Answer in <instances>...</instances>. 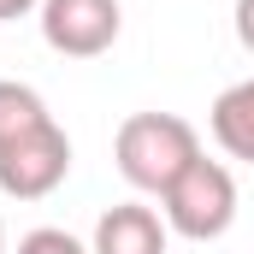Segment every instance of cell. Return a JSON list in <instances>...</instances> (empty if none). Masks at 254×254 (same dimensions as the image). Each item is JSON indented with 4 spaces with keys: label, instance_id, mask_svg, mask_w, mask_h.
Returning a JSON list of instances; mask_svg holds the SVG:
<instances>
[{
    "label": "cell",
    "instance_id": "cell-4",
    "mask_svg": "<svg viewBox=\"0 0 254 254\" xmlns=\"http://www.w3.org/2000/svg\"><path fill=\"white\" fill-rule=\"evenodd\" d=\"M36 18H42V42L65 60H101L125 30L119 0H42Z\"/></svg>",
    "mask_w": 254,
    "mask_h": 254
},
{
    "label": "cell",
    "instance_id": "cell-7",
    "mask_svg": "<svg viewBox=\"0 0 254 254\" xmlns=\"http://www.w3.org/2000/svg\"><path fill=\"white\" fill-rule=\"evenodd\" d=\"M42 125H54L48 101H42L30 83L0 77V142H18V136H30V130H42Z\"/></svg>",
    "mask_w": 254,
    "mask_h": 254
},
{
    "label": "cell",
    "instance_id": "cell-10",
    "mask_svg": "<svg viewBox=\"0 0 254 254\" xmlns=\"http://www.w3.org/2000/svg\"><path fill=\"white\" fill-rule=\"evenodd\" d=\"M42 0H0V24H12V18H30Z\"/></svg>",
    "mask_w": 254,
    "mask_h": 254
},
{
    "label": "cell",
    "instance_id": "cell-2",
    "mask_svg": "<svg viewBox=\"0 0 254 254\" xmlns=\"http://www.w3.org/2000/svg\"><path fill=\"white\" fill-rule=\"evenodd\" d=\"M160 219L190 237V243H219L231 225H237V178L219 166V160H195L190 172L160 195Z\"/></svg>",
    "mask_w": 254,
    "mask_h": 254
},
{
    "label": "cell",
    "instance_id": "cell-6",
    "mask_svg": "<svg viewBox=\"0 0 254 254\" xmlns=\"http://www.w3.org/2000/svg\"><path fill=\"white\" fill-rule=\"evenodd\" d=\"M207 130H213V142H219L231 160L254 166V77L219 89V101H213V113H207Z\"/></svg>",
    "mask_w": 254,
    "mask_h": 254
},
{
    "label": "cell",
    "instance_id": "cell-9",
    "mask_svg": "<svg viewBox=\"0 0 254 254\" xmlns=\"http://www.w3.org/2000/svg\"><path fill=\"white\" fill-rule=\"evenodd\" d=\"M231 18H237V42L254 54V0H237V12H231Z\"/></svg>",
    "mask_w": 254,
    "mask_h": 254
},
{
    "label": "cell",
    "instance_id": "cell-1",
    "mask_svg": "<svg viewBox=\"0 0 254 254\" xmlns=\"http://www.w3.org/2000/svg\"><path fill=\"white\" fill-rule=\"evenodd\" d=\"M113 160L119 178L142 195H166L195 160H201V136L178 113H130L113 136Z\"/></svg>",
    "mask_w": 254,
    "mask_h": 254
},
{
    "label": "cell",
    "instance_id": "cell-8",
    "mask_svg": "<svg viewBox=\"0 0 254 254\" xmlns=\"http://www.w3.org/2000/svg\"><path fill=\"white\" fill-rule=\"evenodd\" d=\"M18 254H89V243H77L60 225H36V231L18 237Z\"/></svg>",
    "mask_w": 254,
    "mask_h": 254
},
{
    "label": "cell",
    "instance_id": "cell-5",
    "mask_svg": "<svg viewBox=\"0 0 254 254\" xmlns=\"http://www.w3.org/2000/svg\"><path fill=\"white\" fill-rule=\"evenodd\" d=\"M166 243H172V225L148 201H119L95 219L89 254H166Z\"/></svg>",
    "mask_w": 254,
    "mask_h": 254
},
{
    "label": "cell",
    "instance_id": "cell-11",
    "mask_svg": "<svg viewBox=\"0 0 254 254\" xmlns=\"http://www.w3.org/2000/svg\"><path fill=\"white\" fill-rule=\"evenodd\" d=\"M0 254H6V225H0Z\"/></svg>",
    "mask_w": 254,
    "mask_h": 254
},
{
    "label": "cell",
    "instance_id": "cell-3",
    "mask_svg": "<svg viewBox=\"0 0 254 254\" xmlns=\"http://www.w3.org/2000/svg\"><path fill=\"white\" fill-rule=\"evenodd\" d=\"M71 172V136L60 130V119L18 142H0V190L12 201H48Z\"/></svg>",
    "mask_w": 254,
    "mask_h": 254
}]
</instances>
